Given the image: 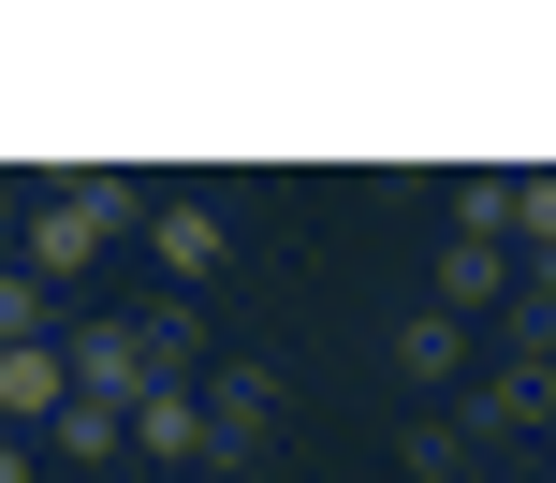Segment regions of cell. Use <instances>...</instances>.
I'll use <instances>...</instances> for the list:
<instances>
[]
</instances>
